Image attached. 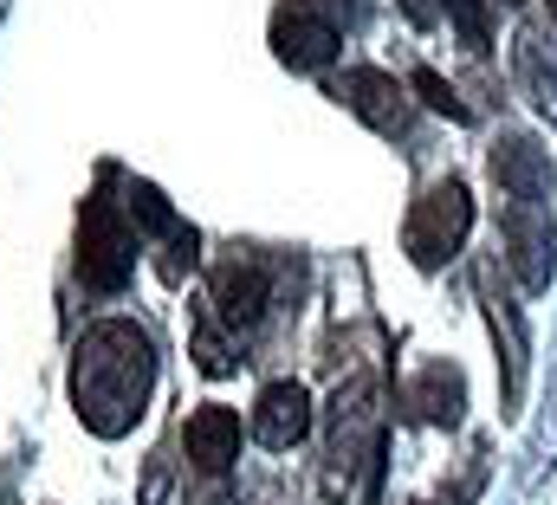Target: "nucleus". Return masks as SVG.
Instances as JSON below:
<instances>
[{
  "mask_svg": "<svg viewBox=\"0 0 557 505\" xmlns=\"http://www.w3.org/2000/svg\"><path fill=\"white\" fill-rule=\"evenodd\" d=\"M156 395V344L131 318L85 324L72 350V408L98 441H124Z\"/></svg>",
  "mask_w": 557,
  "mask_h": 505,
  "instance_id": "1",
  "label": "nucleus"
},
{
  "mask_svg": "<svg viewBox=\"0 0 557 505\" xmlns=\"http://www.w3.org/2000/svg\"><path fill=\"white\" fill-rule=\"evenodd\" d=\"M72 272L98 298H117L131 285V272H137V221L104 188L78 201V253H72Z\"/></svg>",
  "mask_w": 557,
  "mask_h": 505,
  "instance_id": "2",
  "label": "nucleus"
},
{
  "mask_svg": "<svg viewBox=\"0 0 557 505\" xmlns=\"http://www.w3.org/2000/svg\"><path fill=\"white\" fill-rule=\"evenodd\" d=\"M467 234H473V195H467L460 175L428 182L416 195V208H409V221H403V247H409V259L421 272H441L454 253L467 247Z\"/></svg>",
  "mask_w": 557,
  "mask_h": 505,
  "instance_id": "3",
  "label": "nucleus"
},
{
  "mask_svg": "<svg viewBox=\"0 0 557 505\" xmlns=\"http://www.w3.org/2000/svg\"><path fill=\"white\" fill-rule=\"evenodd\" d=\"M273 266L260 259V253L247 247H227L214 259V272H208V305H214V318L234 331V337H247V331H260L267 324V311H273Z\"/></svg>",
  "mask_w": 557,
  "mask_h": 505,
  "instance_id": "4",
  "label": "nucleus"
},
{
  "mask_svg": "<svg viewBox=\"0 0 557 505\" xmlns=\"http://www.w3.org/2000/svg\"><path fill=\"white\" fill-rule=\"evenodd\" d=\"M499 241H506V272L525 285V292H545L557 272V221L552 201H506L499 208Z\"/></svg>",
  "mask_w": 557,
  "mask_h": 505,
  "instance_id": "5",
  "label": "nucleus"
},
{
  "mask_svg": "<svg viewBox=\"0 0 557 505\" xmlns=\"http://www.w3.org/2000/svg\"><path fill=\"white\" fill-rule=\"evenodd\" d=\"M331 98H337L350 118H363L376 136H409V130H416L421 98H409V85H403L396 72H383V65H350L344 78H331Z\"/></svg>",
  "mask_w": 557,
  "mask_h": 505,
  "instance_id": "6",
  "label": "nucleus"
},
{
  "mask_svg": "<svg viewBox=\"0 0 557 505\" xmlns=\"http://www.w3.org/2000/svg\"><path fill=\"white\" fill-rule=\"evenodd\" d=\"M337 46H344V33H337V20H331L318 0H278L273 7L278 65H292V72H324V65L337 59Z\"/></svg>",
  "mask_w": 557,
  "mask_h": 505,
  "instance_id": "7",
  "label": "nucleus"
},
{
  "mask_svg": "<svg viewBox=\"0 0 557 505\" xmlns=\"http://www.w3.org/2000/svg\"><path fill=\"white\" fill-rule=\"evenodd\" d=\"M473 285H480V305H486V324H493V344H499V364H506V415L519 408V395H525V318H519V305H512V292L499 285V266L493 259H480L473 266Z\"/></svg>",
  "mask_w": 557,
  "mask_h": 505,
  "instance_id": "8",
  "label": "nucleus"
},
{
  "mask_svg": "<svg viewBox=\"0 0 557 505\" xmlns=\"http://www.w3.org/2000/svg\"><path fill=\"white\" fill-rule=\"evenodd\" d=\"M486 169H493V188H499L506 201H552V188H557L552 149H545L539 136H519V130L486 149Z\"/></svg>",
  "mask_w": 557,
  "mask_h": 505,
  "instance_id": "9",
  "label": "nucleus"
},
{
  "mask_svg": "<svg viewBox=\"0 0 557 505\" xmlns=\"http://www.w3.org/2000/svg\"><path fill=\"white\" fill-rule=\"evenodd\" d=\"M311 395H305V382L278 377L260 389V402H253V441L260 447H273V454H285V447H298L305 434H311Z\"/></svg>",
  "mask_w": 557,
  "mask_h": 505,
  "instance_id": "10",
  "label": "nucleus"
},
{
  "mask_svg": "<svg viewBox=\"0 0 557 505\" xmlns=\"http://www.w3.org/2000/svg\"><path fill=\"white\" fill-rule=\"evenodd\" d=\"M182 447H188V460H195L201 473L221 480V473L240 460V415L221 408V402H201V408L188 415V428H182Z\"/></svg>",
  "mask_w": 557,
  "mask_h": 505,
  "instance_id": "11",
  "label": "nucleus"
},
{
  "mask_svg": "<svg viewBox=\"0 0 557 505\" xmlns=\"http://www.w3.org/2000/svg\"><path fill=\"white\" fill-rule=\"evenodd\" d=\"M512 72H519V85H525V98L557 118V33L545 20H525L519 33H512Z\"/></svg>",
  "mask_w": 557,
  "mask_h": 505,
  "instance_id": "12",
  "label": "nucleus"
},
{
  "mask_svg": "<svg viewBox=\"0 0 557 505\" xmlns=\"http://www.w3.org/2000/svg\"><path fill=\"white\" fill-rule=\"evenodd\" d=\"M403 408L416 415V421H434V428H454L460 415H467V377L454 370V364H421L409 389H403Z\"/></svg>",
  "mask_w": 557,
  "mask_h": 505,
  "instance_id": "13",
  "label": "nucleus"
},
{
  "mask_svg": "<svg viewBox=\"0 0 557 505\" xmlns=\"http://www.w3.org/2000/svg\"><path fill=\"white\" fill-rule=\"evenodd\" d=\"M195 370H201V377H234V370H240V344H227V337H221L214 305H208V311H195Z\"/></svg>",
  "mask_w": 557,
  "mask_h": 505,
  "instance_id": "14",
  "label": "nucleus"
},
{
  "mask_svg": "<svg viewBox=\"0 0 557 505\" xmlns=\"http://www.w3.org/2000/svg\"><path fill=\"white\" fill-rule=\"evenodd\" d=\"M124 208H131V221H137L143 234H156V241H175L188 227V221H175V208H169V195L156 182H131V201Z\"/></svg>",
  "mask_w": 557,
  "mask_h": 505,
  "instance_id": "15",
  "label": "nucleus"
},
{
  "mask_svg": "<svg viewBox=\"0 0 557 505\" xmlns=\"http://www.w3.org/2000/svg\"><path fill=\"white\" fill-rule=\"evenodd\" d=\"M409 91H416V98L428 104V111H441V118H454V124H467V118H473V111L460 104V91H454V85H447L441 72H428V65H416V72H409Z\"/></svg>",
  "mask_w": 557,
  "mask_h": 505,
  "instance_id": "16",
  "label": "nucleus"
},
{
  "mask_svg": "<svg viewBox=\"0 0 557 505\" xmlns=\"http://www.w3.org/2000/svg\"><path fill=\"white\" fill-rule=\"evenodd\" d=\"M441 7H447V20H454V33H460L467 52H486V46H493V33H486V0H441Z\"/></svg>",
  "mask_w": 557,
  "mask_h": 505,
  "instance_id": "17",
  "label": "nucleus"
},
{
  "mask_svg": "<svg viewBox=\"0 0 557 505\" xmlns=\"http://www.w3.org/2000/svg\"><path fill=\"white\" fill-rule=\"evenodd\" d=\"M396 7H403L416 26H434V13H441V0H396Z\"/></svg>",
  "mask_w": 557,
  "mask_h": 505,
  "instance_id": "18",
  "label": "nucleus"
},
{
  "mask_svg": "<svg viewBox=\"0 0 557 505\" xmlns=\"http://www.w3.org/2000/svg\"><path fill=\"white\" fill-rule=\"evenodd\" d=\"M486 7H519V0H486Z\"/></svg>",
  "mask_w": 557,
  "mask_h": 505,
  "instance_id": "19",
  "label": "nucleus"
},
{
  "mask_svg": "<svg viewBox=\"0 0 557 505\" xmlns=\"http://www.w3.org/2000/svg\"><path fill=\"white\" fill-rule=\"evenodd\" d=\"M545 7H552V20H557V0H545Z\"/></svg>",
  "mask_w": 557,
  "mask_h": 505,
  "instance_id": "20",
  "label": "nucleus"
}]
</instances>
